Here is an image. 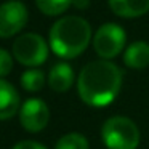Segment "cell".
<instances>
[{"label": "cell", "instance_id": "17", "mask_svg": "<svg viewBox=\"0 0 149 149\" xmlns=\"http://www.w3.org/2000/svg\"><path fill=\"white\" fill-rule=\"evenodd\" d=\"M72 5L77 10H87L90 7V0H72Z\"/></svg>", "mask_w": 149, "mask_h": 149}, {"label": "cell", "instance_id": "2", "mask_svg": "<svg viewBox=\"0 0 149 149\" xmlns=\"http://www.w3.org/2000/svg\"><path fill=\"white\" fill-rule=\"evenodd\" d=\"M50 48L63 59H72L87 50L91 40V26L80 16H64L50 29Z\"/></svg>", "mask_w": 149, "mask_h": 149}, {"label": "cell", "instance_id": "5", "mask_svg": "<svg viewBox=\"0 0 149 149\" xmlns=\"http://www.w3.org/2000/svg\"><path fill=\"white\" fill-rule=\"evenodd\" d=\"M127 42L125 31L114 23H106L93 37V48L101 59H112L123 50Z\"/></svg>", "mask_w": 149, "mask_h": 149}, {"label": "cell", "instance_id": "10", "mask_svg": "<svg viewBox=\"0 0 149 149\" xmlns=\"http://www.w3.org/2000/svg\"><path fill=\"white\" fill-rule=\"evenodd\" d=\"M74 84V71L68 63H58L48 74V85L55 91H68Z\"/></svg>", "mask_w": 149, "mask_h": 149}, {"label": "cell", "instance_id": "9", "mask_svg": "<svg viewBox=\"0 0 149 149\" xmlns=\"http://www.w3.org/2000/svg\"><path fill=\"white\" fill-rule=\"evenodd\" d=\"M109 8L120 18H138L149 11V0H109Z\"/></svg>", "mask_w": 149, "mask_h": 149}, {"label": "cell", "instance_id": "12", "mask_svg": "<svg viewBox=\"0 0 149 149\" xmlns=\"http://www.w3.org/2000/svg\"><path fill=\"white\" fill-rule=\"evenodd\" d=\"M37 8L47 16H58L72 5V0H36Z\"/></svg>", "mask_w": 149, "mask_h": 149}, {"label": "cell", "instance_id": "15", "mask_svg": "<svg viewBox=\"0 0 149 149\" xmlns=\"http://www.w3.org/2000/svg\"><path fill=\"white\" fill-rule=\"evenodd\" d=\"M13 71V56L7 50L0 48V79H3Z\"/></svg>", "mask_w": 149, "mask_h": 149}, {"label": "cell", "instance_id": "8", "mask_svg": "<svg viewBox=\"0 0 149 149\" xmlns=\"http://www.w3.org/2000/svg\"><path fill=\"white\" fill-rule=\"evenodd\" d=\"M18 111H19V95L16 88L5 79H0V120L11 119Z\"/></svg>", "mask_w": 149, "mask_h": 149}, {"label": "cell", "instance_id": "7", "mask_svg": "<svg viewBox=\"0 0 149 149\" xmlns=\"http://www.w3.org/2000/svg\"><path fill=\"white\" fill-rule=\"evenodd\" d=\"M50 120V111L45 101L39 98H31L21 106L19 109V122L24 130L31 133L42 132Z\"/></svg>", "mask_w": 149, "mask_h": 149}, {"label": "cell", "instance_id": "11", "mask_svg": "<svg viewBox=\"0 0 149 149\" xmlns=\"http://www.w3.org/2000/svg\"><path fill=\"white\" fill-rule=\"evenodd\" d=\"M123 63L132 69H144L149 66V43L138 40L128 45L123 53Z\"/></svg>", "mask_w": 149, "mask_h": 149}, {"label": "cell", "instance_id": "4", "mask_svg": "<svg viewBox=\"0 0 149 149\" xmlns=\"http://www.w3.org/2000/svg\"><path fill=\"white\" fill-rule=\"evenodd\" d=\"M13 58L23 66H40L48 58V45L45 39L36 32L21 34L13 43Z\"/></svg>", "mask_w": 149, "mask_h": 149}, {"label": "cell", "instance_id": "13", "mask_svg": "<svg viewBox=\"0 0 149 149\" xmlns=\"http://www.w3.org/2000/svg\"><path fill=\"white\" fill-rule=\"evenodd\" d=\"M45 84V75L40 69H27L21 75V85L27 91H39L43 88Z\"/></svg>", "mask_w": 149, "mask_h": 149}, {"label": "cell", "instance_id": "16", "mask_svg": "<svg viewBox=\"0 0 149 149\" xmlns=\"http://www.w3.org/2000/svg\"><path fill=\"white\" fill-rule=\"evenodd\" d=\"M13 149H47L43 144H40L39 141H32V139H24L19 141L13 146Z\"/></svg>", "mask_w": 149, "mask_h": 149}, {"label": "cell", "instance_id": "6", "mask_svg": "<svg viewBox=\"0 0 149 149\" xmlns=\"http://www.w3.org/2000/svg\"><path fill=\"white\" fill-rule=\"evenodd\" d=\"M27 23V8L19 0H8L0 5V37L16 36Z\"/></svg>", "mask_w": 149, "mask_h": 149}, {"label": "cell", "instance_id": "3", "mask_svg": "<svg viewBox=\"0 0 149 149\" xmlns=\"http://www.w3.org/2000/svg\"><path fill=\"white\" fill-rule=\"evenodd\" d=\"M101 138L107 149H136L139 144V130L132 119L114 116L104 122Z\"/></svg>", "mask_w": 149, "mask_h": 149}, {"label": "cell", "instance_id": "14", "mask_svg": "<svg viewBox=\"0 0 149 149\" xmlns=\"http://www.w3.org/2000/svg\"><path fill=\"white\" fill-rule=\"evenodd\" d=\"M55 149H88V139L80 133H66L56 141Z\"/></svg>", "mask_w": 149, "mask_h": 149}, {"label": "cell", "instance_id": "1", "mask_svg": "<svg viewBox=\"0 0 149 149\" xmlns=\"http://www.w3.org/2000/svg\"><path fill=\"white\" fill-rule=\"evenodd\" d=\"M122 88V71L109 59H96L82 68L77 91L85 104L103 107L117 98Z\"/></svg>", "mask_w": 149, "mask_h": 149}]
</instances>
